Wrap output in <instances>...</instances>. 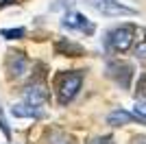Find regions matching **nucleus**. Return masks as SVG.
<instances>
[{
  "label": "nucleus",
  "mask_w": 146,
  "mask_h": 144,
  "mask_svg": "<svg viewBox=\"0 0 146 144\" xmlns=\"http://www.w3.org/2000/svg\"><path fill=\"white\" fill-rule=\"evenodd\" d=\"M81 83H83V77L76 74V72H68L63 77L59 79V85H57V90H59V101L61 103H70L76 96V92L81 90Z\"/></svg>",
  "instance_id": "nucleus-1"
},
{
  "label": "nucleus",
  "mask_w": 146,
  "mask_h": 144,
  "mask_svg": "<svg viewBox=\"0 0 146 144\" xmlns=\"http://www.w3.org/2000/svg\"><path fill=\"white\" fill-rule=\"evenodd\" d=\"M85 5L94 11L103 13V15H109V18H120V15H133V9L129 7H122L120 2H113V0H85Z\"/></svg>",
  "instance_id": "nucleus-2"
},
{
  "label": "nucleus",
  "mask_w": 146,
  "mask_h": 144,
  "mask_svg": "<svg viewBox=\"0 0 146 144\" xmlns=\"http://www.w3.org/2000/svg\"><path fill=\"white\" fill-rule=\"evenodd\" d=\"M135 39V29L133 26H120V29L109 33V46L116 53H127Z\"/></svg>",
  "instance_id": "nucleus-3"
},
{
  "label": "nucleus",
  "mask_w": 146,
  "mask_h": 144,
  "mask_svg": "<svg viewBox=\"0 0 146 144\" xmlns=\"http://www.w3.org/2000/svg\"><path fill=\"white\" fill-rule=\"evenodd\" d=\"M24 103H29V105H33V107H39L42 109L46 103H48V92H46V87L39 83L35 85H29L24 92Z\"/></svg>",
  "instance_id": "nucleus-4"
},
{
  "label": "nucleus",
  "mask_w": 146,
  "mask_h": 144,
  "mask_svg": "<svg viewBox=\"0 0 146 144\" xmlns=\"http://www.w3.org/2000/svg\"><path fill=\"white\" fill-rule=\"evenodd\" d=\"M61 24H63L66 29H76V31H85V33H94V24H90L87 18L81 15V13H66Z\"/></svg>",
  "instance_id": "nucleus-5"
},
{
  "label": "nucleus",
  "mask_w": 146,
  "mask_h": 144,
  "mask_svg": "<svg viewBox=\"0 0 146 144\" xmlns=\"http://www.w3.org/2000/svg\"><path fill=\"white\" fill-rule=\"evenodd\" d=\"M9 72H11L15 79L24 77L26 72H29V61H26V57L22 53H13L11 57H9Z\"/></svg>",
  "instance_id": "nucleus-6"
},
{
  "label": "nucleus",
  "mask_w": 146,
  "mask_h": 144,
  "mask_svg": "<svg viewBox=\"0 0 146 144\" xmlns=\"http://www.w3.org/2000/svg\"><path fill=\"white\" fill-rule=\"evenodd\" d=\"M11 116H15V118H39V116H42V109L33 107L29 103H18V105L11 107Z\"/></svg>",
  "instance_id": "nucleus-7"
},
{
  "label": "nucleus",
  "mask_w": 146,
  "mask_h": 144,
  "mask_svg": "<svg viewBox=\"0 0 146 144\" xmlns=\"http://www.w3.org/2000/svg\"><path fill=\"white\" fill-rule=\"evenodd\" d=\"M131 120H133V114H129V111H124V109H116V111L109 114L107 122H109L111 127H120V125H129Z\"/></svg>",
  "instance_id": "nucleus-8"
},
{
  "label": "nucleus",
  "mask_w": 146,
  "mask_h": 144,
  "mask_svg": "<svg viewBox=\"0 0 146 144\" xmlns=\"http://www.w3.org/2000/svg\"><path fill=\"white\" fill-rule=\"evenodd\" d=\"M133 116H135L137 120H144V122H146V101H137V103H135Z\"/></svg>",
  "instance_id": "nucleus-9"
},
{
  "label": "nucleus",
  "mask_w": 146,
  "mask_h": 144,
  "mask_svg": "<svg viewBox=\"0 0 146 144\" xmlns=\"http://www.w3.org/2000/svg\"><path fill=\"white\" fill-rule=\"evenodd\" d=\"M24 35V29H2V37L7 39H20Z\"/></svg>",
  "instance_id": "nucleus-10"
},
{
  "label": "nucleus",
  "mask_w": 146,
  "mask_h": 144,
  "mask_svg": "<svg viewBox=\"0 0 146 144\" xmlns=\"http://www.w3.org/2000/svg\"><path fill=\"white\" fill-rule=\"evenodd\" d=\"M135 55H137L140 59H146V39L137 42V48H135Z\"/></svg>",
  "instance_id": "nucleus-11"
},
{
  "label": "nucleus",
  "mask_w": 146,
  "mask_h": 144,
  "mask_svg": "<svg viewBox=\"0 0 146 144\" xmlns=\"http://www.w3.org/2000/svg\"><path fill=\"white\" fill-rule=\"evenodd\" d=\"M50 144H70V140L63 138V135H52V138H50Z\"/></svg>",
  "instance_id": "nucleus-12"
},
{
  "label": "nucleus",
  "mask_w": 146,
  "mask_h": 144,
  "mask_svg": "<svg viewBox=\"0 0 146 144\" xmlns=\"http://www.w3.org/2000/svg\"><path fill=\"white\" fill-rule=\"evenodd\" d=\"M135 144H146V138H137V140H135Z\"/></svg>",
  "instance_id": "nucleus-13"
},
{
  "label": "nucleus",
  "mask_w": 146,
  "mask_h": 144,
  "mask_svg": "<svg viewBox=\"0 0 146 144\" xmlns=\"http://www.w3.org/2000/svg\"><path fill=\"white\" fill-rule=\"evenodd\" d=\"M7 2H11V0H0V7H2V5H7Z\"/></svg>",
  "instance_id": "nucleus-14"
}]
</instances>
